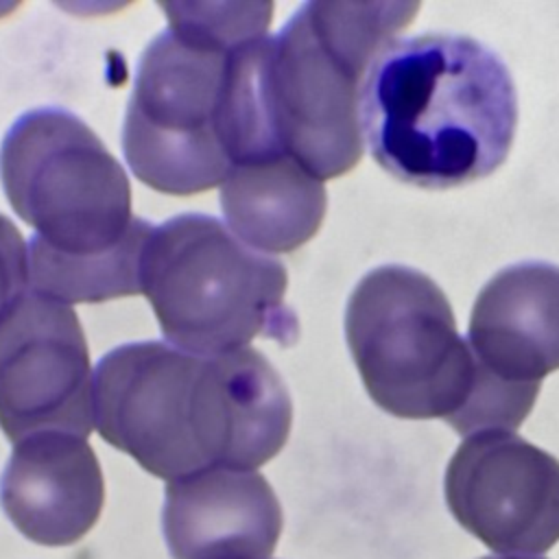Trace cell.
<instances>
[{"mask_svg":"<svg viewBox=\"0 0 559 559\" xmlns=\"http://www.w3.org/2000/svg\"><path fill=\"white\" fill-rule=\"evenodd\" d=\"M92 400L98 435L168 483L214 467L253 472L293 424L284 380L253 347L203 356L124 343L98 360Z\"/></svg>","mask_w":559,"mask_h":559,"instance_id":"1","label":"cell"},{"mask_svg":"<svg viewBox=\"0 0 559 559\" xmlns=\"http://www.w3.org/2000/svg\"><path fill=\"white\" fill-rule=\"evenodd\" d=\"M0 181L33 227L28 288L63 304L140 293V262L153 223L131 214V186L118 159L74 114H22L0 144Z\"/></svg>","mask_w":559,"mask_h":559,"instance_id":"2","label":"cell"},{"mask_svg":"<svg viewBox=\"0 0 559 559\" xmlns=\"http://www.w3.org/2000/svg\"><path fill=\"white\" fill-rule=\"evenodd\" d=\"M358 118L378 166L404 183L443 190L504 164L518 94L509 68L485 44L424 33L395 39L376 57Z\"/></svg>","mask_w":559,"mask_h":559,"instance_id":"3","label":"cell"},{"mask_svg":"<svg viewBox=\"0 0 559 559\" xmlns=\"http://www.w3.org/2000/svg\"><path fill=\"white\" fill-rule=\"evenodd\" d=\"M168 28L142 52L122 120L131 173L164 194H199L234 168L231 107L242 48L273 2H164Z\"/></svg>","mask_w":559,"mask_h":559,"instance_id":"4","label":"cell"},{"mask_svg":"<svg viewBox=\"0 0 559 559\" xmlns=\"http://www.w3.org/2000/svg\"><path fill=\"white\" fill-rule=\"evenodd\" d=\"M345 338L369 397L402 419H443L456 432H513L539 386L485 371L456 330L443 290L421 271H369L345 308Z\"/></svg>","mask_w":559,"mask_h":559,"instance_id":"5","label":"cell"},{"mask_svg":"<svg viewBox=\"0 0 559 559\" xmlns=\"http://www.w3.org/2000/svg\"><path fill=\"white\" fill-rule=\"evenodd\" d=\"M419 2H304L277 35L258 41L253 79L266 153L288 155L319 181L365 153L358 105L376 57Z\"/></svg>","mask_w":559,"mask_h":559,"instance_id":"6","label":"cell"},{"mask_svg":"<svg viewBox=\"0 0 559 559\" xmlns=\"http://www.w3.org/2000/svg\"><path fill=\"white\" fill-rule=\"evenodd\" d=\"M282 262L238 240L207 214L155 225L140 262V293L166 343L203 356L249 347L255 336L293 345L295 312L284 304Z\"/></svg>","mask_w":559,"mask_h":559,"instance_id":"7","label":"cell"},{"mask_svg":"<svg viewBox=\"0 0 559 559\" xmlns=\"http://www.w3.org/2000/svg\"><path fill=\"white\" fill-rule=\"evenodd\" d=\"M92 367L72 306L22 293L0 312V428L11 443L37 432L90 437Z\"/></svg>","mask_w":559,"mask_h":559,"instance_id":"8","label":"cell"},{"mask_svg":"<svg viewBox=\"0 0 559 559\" xmlns=\"http://www.w3.org/2000/svg\"><path fill=\"white\" fill-rule=\"evenodd\" d=\"M443 491L454 520L489 550L542 555L559 542V461L513 432L467 437Z\"/></svg>","mask_w":559,"mask_h":559,"instance_id":"9","label":"cell"},{"mask_svg":"<svg viewBox=\"0 0 559 559\" xmlns=\"http://www.w3.org/2000/svg\"><path fill=\"white\" fill-rule=\"evenodd\" d=\"M103 502L100 463L85 437L50 430L13 443L0 504L26 539L70 546L96 524Z\"/></svg>","mask_w":559,"mask_h":559,"instance_id":"10","label":"cell"},{"mask_svg":"<svg viewBox=\"0 0 559 559\" xmlns=\"http://www.w3.org/2000/svg\"><path fill=\"white\" fill-rule=\"evenodd\" d=\"M162 531L173 559H269L282 507L262 474L214 467L166 483Z\"/></svg>","mask_w":559,"mask_h":559,"instance_id":"11","label":"cell"},{"mask_svg":"<svg viewBox=\"0 0 559 559\" xmlns=\"http://www.w3.org/2000/svg\"><path fill=\"white\" fill-rule=\"evenodd\" d=\"M478 365L511 384H533L559 369V266L518 262L478 293L467 330Z\"/></svg>","mask_w":559,"mask_h":559,"instance_id":"12","label":"cell"},{"mask_svg":"<svg viewBox=\"0 0 559 559\" xmlns=\"http://www.w3.org/2000/svg\"><path fill=\"white\" fill-rule=\"evenodd\" d=\"M328 194L288 155L238 164L221 183V210L229 231L260 253H290L321 227Z\"/></svg>","mask_w":559,"mask_h":559,"instance_id":"13","label":"cell"},{"mask_svg":"<svg viewBox=\"0 0 559 559\" xmlns=\"http://www.w3.org/2000/svg\"><path fill=\"white\" fill-rule=\"evenodd\" d=\"M28 290V247L11 218L0 214V312Z\"/></svg>","mask_w":559,"mask_h":559,"instance_id":"14","label":"cell"},{"mask_svg":"<svg viewBox=\"0 0 559 559\" xmlns=\"http://www.w3.org/2000/svg\"><path fill=\"white\" fill-rule=\"evenodd\" d=\"M480 559H544V557H480Z\"/></svg>","mask_w":559,"mask_h":559,"instance_id":"15","label":"cell"}]
</instances>
